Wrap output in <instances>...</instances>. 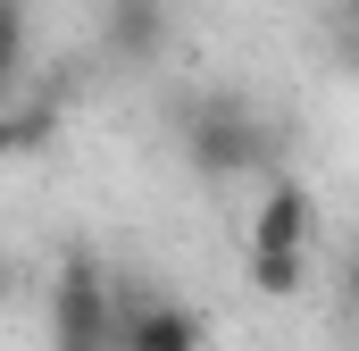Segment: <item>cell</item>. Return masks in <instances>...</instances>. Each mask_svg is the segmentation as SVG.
Returning a JSON list of instances; mask_svg holds the SVG:
<instances>
[{"label": "cell", "mask_w": 359, "mask_h": 351, "mask_svg": "<svg viewBox=\"0 0 359 351\" xmlns=\"http://www.w3.org/2000/svg\"><path fill=\"white\" fill-rule=\"evenodd\" d=\"M176 151L201 184L276 176V134L243 92H192V100H176Z\"/></svg>", "instance_id": "obj_1"}, {"label": "cell", "mask_w": 359, "mask_h": 351, "mask_svg": "<svg viewBox=\"0 0 359 351\" xmlns=\"http://www.w3.org/2000/svg\"><path fill=\"white\" fill-rule=\"evenodd\" d=\"M50 351H117V284L92 251L59 260L50 276Z\"/></svg>", "instance_id": "obj_2"}, {"label": "cell", "mask_w": 359, "mask_h": 351, "mask_svg": "<svg viewBox=\"0 0 359 351\" xmlns=\"http://www.w3.org/2000/svg\"><path fill=\"white\" fill-rule=\"evenodd\" d=\"M117 351H209V326L168 293H117Z\"/></svg>", "instance_id": "obj_3"}, {"label": "cell", "mask_w": 359, "mask_h": 351, "mask_svg": "<svg viewBox=\"0 0 359 351\" xmlns=\"http://www.w3.org/2000/svg\"><path fill=\"white\" fill-rule=\"evenodd\" d=\"M100 42L117 67H151L176 42V0H100Z\"/></svg>", "instance_id": "obj_4"}, {"label": "cell", "mask_w": 359, "mask_h": 351, "mask_svg": "<svg viewBox=\"0 0 359 351\" xmlns=\"http://www.w3.org/2000/svg\"><path fill=\"white\" fill-rule=\"evenodd\" d=\"M251 243H276V251H309V243H318V201H309V184H292V176H259Z\"/></svg>", "instance_id": "obj_5"}, {"label": "cell", "mask_w": 359, "mask_h": 351, "mask_svg": "<svg viewBox=\"0 0 359 351\" xmlns=\"http://www.w3.org/2000/svg\"><path fill=\"white\" fill-rule=\"evenodd\" d=\"M50 143H59V92L0 100V168H8V159H42Z\"/></svg>", "instance_id": "obj_6"}, {"label": "cell", "mask_w": 359, "mask_h": 351, "mask_svg": "<svg viewBox=\"0 0 359 351\" xmlns=\"http://www.w3.org/2000/svg\"><path fill=\"white\" fill-rule=\"evenodd\" d=\"M243 276H251V293H268V301H292V293L309 284V251H276V243H251Z\"/></svg>", "instance_id": "obj_7"}, {"label": "cell", "mask_w": 359, "mask_h": 351, "mask_svg": "<svg viewBox=\"0 0 359 351\" xmlns=\"http://www.w3.org/2000/svg\"><path fill=\"white\" fill-rule=\"evenodd\" d=\"M25 84V0H0V100Z\"/></svg>", "instance_id": "obj_8"}, {"label": "cell", "mask_w": 359, "mask_h": 351, "mask_svg": "<svg viewBox=\"0 0 359 351\" xmlns=\"http://www.w3.org/2000/svg\"><path fill=\"white\" fill-rule=\"evenodd\" d=\"M343 310L359 318V243H351V260H343Z\"/></svg>", "instance_id": "obj_9"}, {"label": "cell", "mask_w": 359, "mask_h": 351, "mask_svg": "<svg viewBox=\"0 0 359 351\" xmlns=\"http://www.w3.org/2000/svg\"><path fill=\"white\" fill-rule=\"evenodd\" d=\"M343 59L359 67V8H351V34H343Z\"/></svg>", "instance_id": "obj_10"}, {"label": "cell", "mask_w": 359, "mask_h": 351, "mask_svg": "<svg viewBox=\"0 0 359 351\" xmlns=\"http://www.w3.org/2000/svg\"><path fill=\"white\" fill-rule=\"evenodd\" d=\"M0 284H8V276H0Z\"/></svg>", "instance_id": "obj_11"}, {"label": "cell", "mask_w": 359, "mask_h": 351, "mask_svg": "<svg viewBox=\"0 0 359 351\" xmlns=\"http://www.w3.org/2000/svg\"><path fill=\"white\" fill-rule=\"evenodd\" d=\"M351 8H359V0H351Z\"/></svg>", "instance_id": "obj_12"}]
</instances>
